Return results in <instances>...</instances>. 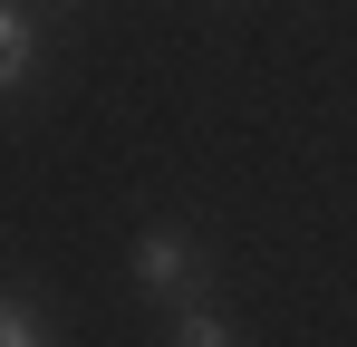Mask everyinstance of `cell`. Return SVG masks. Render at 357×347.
<instances>
[{"label": "cell", "mask_w": 357, "mask_h": 347, "mask_svg": "<svg viewBox=\"0 0 357 347\" xmlns=\"http://www.w3.org/2000/svg\"><path fill=\"white\" fill-rule=\"evenodd\" d=\"M126 270H135V289H193V241L183 231H135Z\"/></svg>", "instance_id": "1"}, {"label": "cell", "mask_w": 357, "mask_h": 347, "mask_svg": "<svg viewBox=\"0 0 357 347\" xmlns=\"http://www.w3.org/2000/svg\"><path fill=\"white\" fill-rule=\"evenodd\" d=\"M29 68H39V20H29L20 0H0V97H20Z\"/></svg>", "instance_id": "2"}, {"label": "cell", "mask_w": 357, "mask_h": 347, "mask_svg": "<svg viewBox=\"0 0 357 347\" xmlns=\"http://www.w3.org/2000/svg\"><path fill=\"white\" fill-rule=\"evenodd\" d=\"M174 347H241V338H232V318H213V309H183V318H174Z\"/></svg>", "instance_id": "3"}, {"label": "cell", "mask_w": 357, "mask_h": 347, "mask_svg": "<svg viewBox=\"0 0 357 347\" xmlns=\"http://www.w3.org/2000/svg\"><path fill=\"white\" fill-rule=\"evenodd\" d=\"M0 347H39V318H29V299L10 309V338H0Z\"/></svg>", "instance_id": "4"}]
</instances>
